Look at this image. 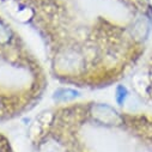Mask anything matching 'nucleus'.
Returning <instances> with one entry per match:
<instances>
[{"label": "nucleus", "instance_id": "1", "mask_svg": "<svg viewBox=\"0 0 152 152\" xmlns=\"http://www.w3.org/2000/svg\"><path fill=\"white\" fill-rule=\"evenodd\" d=\"M131 45L127 26L105 17L79 20L46 42L50 74L65 85L103 89L122 77Z\"/></svg>", "mask_w": 152, "mask_h": 152}, {"label": "nucleus", "instance_id": "2", "mask_svg": "<svg viewBox=\"0 0 152 152\" xmlns=\"http://www.w3.org/2000/svg\"><path fill=\"white\" fill-rule=\"evenodd\" d=\"M83 128L67 103L56 105L36 121L32 152H91L83 141Z\"/></svg>", "mask_w": 152, "mask_h": 152}, {"label": "nucleus", "instance_id": "3", "mask_svg": "<svg viewBox=\"0 0 152 152\" xmlns=\"http://www.w3.org/2000/svg\"><path fill=\"white\" fill-rule=\"evenodd\" d=\"M0 61L29 73L30 79L47 78L46 68L19 30L0 11Z\"/></svg>", "mask_w": 152, "mask_h": 152}, {"label": "nucleus", "instance_id": "4", "mask_svg": "<svg viewBox=\"0 0 152 152\" xmlns=\"http://www.w3.org/2000/svg\"><path fill=\"white\" fill-rule=\"evenodd\" d=\"M48 79H30L29 84L9 86L0 84V124H5L31 111L47 90Z\"/></svg>", "mask_w": 152, "mask_h": 152}, {"label": "nucleus", "instance_id": "5", "mask_svg": "<svg viewBox=\"0 0 152 152\" xmlns=\"http://www.w3.org/2000/svg\"><path fill=\"white\" fill-rule=\"evenodd\" d=\"M0 152H15L10 140L1 133H0Z\"/></svg>", "mask_w": 152, "mask_h": 152}, {"label": "nucleus", "instance_id": "6", "mask_svg": "<svg viewBox=\"0 0 152 152\" xmlns=\"http://www.w3.org/2000/svg\"><path fill=\"white\" fill-rule=\"evenodd\" d=\"M120 1H122V3H126V4H127L128 1H131V0H120Z\"/></svg>", "mask_w": 152, "mask_h": 152}]
</instances>
